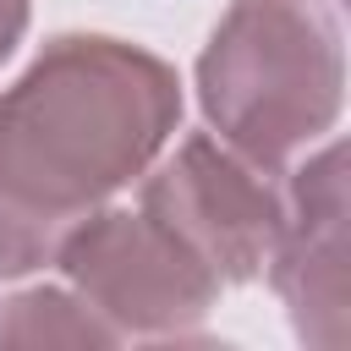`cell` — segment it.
Masks as SVG:
<instances>
[{
	"label": "cell",
	"mask_w": 351,
	"mask_h": 351,
	"mask_svg": "<svg viewBox=\"0 0 351 351\" xmlns=\"http://www.w3.org/2000/svg\"><path fill=\"white\" fill-rule=\"evenodd\" d=\"M49 263L121 340H197L219 302L208 263L143 208H93L66 230Z\"/></svg>",
	"instance_id": "3957f363"
},
{
	"label": "cell",
	"mask_w": 351,
	"mask_h": 351,
	"mask_svg": "<svg viewBox=\"0 0 351 351\" xmlns=\"http://www.w3.org/2000/svg\"><path fill=\"white\" fill-rule=\"evenodd\" d=\"M208 132L263 176L324 143L346 104L335 0H230L197 55Z\"/></svg>",
	"instance_id": "7a4b0ae2"
},
{
	"label": "cell",
	"mask_w": 351,
	"mask_h": 351,
	"mask_svg": "<svg viewBox=\"0 0 351 351\" xmlns=\"http://www.w3.org/2000/svg\"><path fill=\"white\" fill-rule=\"evenodd\" d=\"M280 176V225L263 269L296 340L335 351L346 340V148L324 137Z\"/></svg>",
	"instance_id": "5b68a950"
},
{
	"label": "cell",
	"mask_w": 351,
	"mask_h": 351,
	"mask_svg": "<svg viewBox=\"0 0 351 351\" xmlns=\"http://www.w3.org/2000/svg\"><path fill=\"white\" fill-rule=\"evenodd\" d=\"M0 346H121V335L71 285H27L0 302Z\"/></svg>",
	"instance_id": "8992f818"
},
{
	"label": "cell",
	"mask_w": 351,
	"mask_h": 351,
	"mask_svg": "<svg viewBox=\"0 0 351 351\" xmlns=\"http://www.w3.org/2000/svg\"><path fill=\"white\" fill-rule=\"evenodd\" d=\"M176 126L170 60L110 33L49 38L0 93V280L44 269L77 219L170 148Z\"/></svg>",
	"instance_id": "6da1fadb"
},
{
	"label": "cell",
	"mask_w": 351,
	"mask_h": 351,
	"mask_svg": "<svg viewBox=\"0 0 351 351\" xmlns=\"http://www.w3.org/2000/svg\"><path fill=\"white\" fill-rule=\"evenodd\" d=\"M137 181V208L154 214L181 247H192L219 285H247L263 274L280 225V176H263L214 132H192Z\"/></svg>",
	"instance_id": "277c9868"
},
{
	"label": "cell",
	"mask_w": 351,
	"mask_h": 351,
	"mask_svg": "<svg viewBox=\"0 0 351 351\" xmlns=\"http://www.w3.org/2000/svg\"><path fill=\"white\" fill-rule=\"evenodd\" d=\"M27 16H33V0H0V66L16 55V44L27 33Z\"/></svg>",
	"instance_id": "52a82bcc"
}]
</instances>
